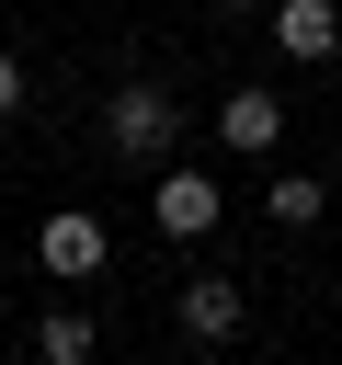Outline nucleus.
I'll use <instances>...</instances> for the list:
<instances>
[{
    "instance_id": "f257e3e1",
    "label": "nucleus",
    "mask_w": 342,
    "mask_h": 365,
    "mask_svg": "<svg viewBox=\"0 0 342 365\" xmlns=\"http://www.w3.org/2000/svg\"><path fill=\"white\" fill-rule=\"evenodd\" d=\"M103 148H114V160H137V171H160V160L182 148V103H171L160 80H125V91L103 103Z\"/></svg>"
},
{
    "instance_id": "f03ea898",
    "label": "nucleus",
    "mask_w": 342,
    "mask_h": 365,
    "mask_svg": "<svg viewBox=\"0 0 342 365\" xmlns=\"http://www.w3.org/2000/svg\"><path fill=\"white\" fill-rule=\"evenodd\" d=\"M239 331H251V285H239V274H182V342L217 354V342H239Z\"/></svg>"
},
{
    "instance_id": "7ed1b4c3",
    "label": "nucleus",
    "mask_w": 342,
    "mask_h": 365,
    "mask_svg": "<svg viewBox=\"0 0 342 365\" xmlns=\"http://www.w3.org/2000/svg\"><path fill=\"white\" fill-rule=\"evenodd\" d=\"M148 217H160V240H205L217 217H228V194H217V171H160V194H148Z\"/></svg>"
},
{
    "instance_id": "20e7f679",
    "label": "nucleus",
    "mask_w": 342,
    "mask_h": 365,
    "mask_svg": "<svg viewBox=\"0 0 342 365\" xmlns=\"http://www.w3.org/2000/svg\"><path fill=\"white\" fill-rule=\"evenodd\" d=\"M103 251H114V240H103V217H91V205H57V217L34 228V262H46L57 285H80V274H103Z\"/></svg>"
},
{
    "instance_id": "39448f33",
    "label": "nucleus",
    "mask_w": 342,
    "mask_h": 365,
    "mask_svg": "<svg viewBox=\"0 0 342 365\" xmlns=\"http://www.w3.org/2000/svg\"><path fill=\"white\" fill-rule=\"evenodd\" d=\"M274 46L308 57V68H331L342 57V0H274Z\"/></svg>"
},
{
    "instance_id": "423d86ee",
    "label": "nucleus",
    "mask_w": 342,
    "mask_h": 365,
    "mask_svg": "<svg viewBox=\"0 0 342 365\" xmlns=\"http://www.w3.org/2000/svg\"><path fill=\"white\" fill-rule=\"evenodd\" d=\"M274 137H285V103H274V91H228V103H217V148H239V160H262Z\"/></svg>"
},
{
    "instance_id": "0eeeda50",
    "label": "nucleus",
    "mask_w": 342,
    "mask_h": 365,
    "mask_svg": "<svg viewBox=\"0 0 342 365\" xmlns=\"http://www.w3.org/2000/svg\"><path fill=\"white\" fill-rule=\"evenodd\" d=\"M319 205H331L319 171H274V182H262V217H274V228H319Z\"/></svg>"
},
{
    "instance_id": "6e6552de",
    "label": "nucleus",
    "mask_w": 342,
    "mask_h": 365,
    "mask_svg": "<svg viewBox=\"0 0 342 365\" xmlns=\"http://www.w3.org/2000/svg\"><path fill=\"white\" fill-rule=\"evenodd\" d=\"M91 342H103V331H91L80 308H46V319H34V354H46V365H91Z\"/></svg>"
},
{
    "instance_id": "1a4fd4ad",
    "label": "nucleus",
    "mask_w": 342,
    "mask_h": 365,
    "mask_svg": "<svg viewBox=\"0 0 342 365\" xmlns=\"http://www.w3.org/2000/svg\"><path fill=\"white\" fill-rule=\"evenodd\" d=\"M0 114H23V57L0 46Z\"/></svg>"
}]
</instances>
